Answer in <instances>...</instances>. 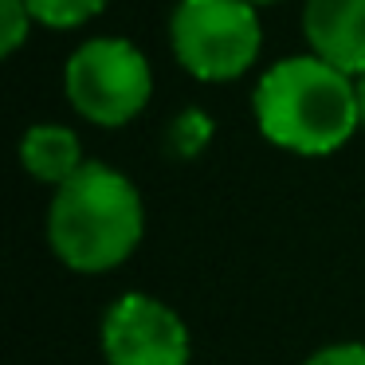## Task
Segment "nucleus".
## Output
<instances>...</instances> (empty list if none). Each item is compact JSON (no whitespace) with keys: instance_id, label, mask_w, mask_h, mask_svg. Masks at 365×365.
<instances>
[{"instance_id":"obj_1","label":"nucleus","mask_w":365,"mask_h":365,"mask_svg":"<svg viewBox=\"0 0 365 365\" xmlns=\"http://www.w3.org/2000/svg\"><path fill=\"white\" fill-rule=\"evenodd\" d=\"M142 197L114 165L87 161L51 197L48 244L56 259L79 275H103L126 263L142 244Z\"/></svg>"},{"instance_id":"obj_2","label":"nucleus","mask_w":365,"mask_h":365,"mask_svg":"<svg viewBox=\"0 0 365 365\" xmlns=\"http://www.w3.org/2000/svg\"><path fill=\"white\" fill-rule=\"evenodd\" d=\"M255 122L271 145L299 158H326L361 130L357 87L318 56H291L255 83Z\"/></svg>"},{"instance_id":"obj_3","label":"nucleus","mask_w":365,"mask_h":365,"mask_svg":"<svg viewBox=\"0 0 365 365\" xmlns=\"http://www.w3.org/2000/svg\"><path fill=\"white\" fill-rule=\"evenodd\" d=\"M173 59L200 83H232L259 59L263 28L247 0H177L169 16Z\"/></svg>"},{"instance_id":"obj_4","label":"nucleus","mask_w":365,"mask_h":365,"mask_svg":"<svg viewBox=\"0 0 365 365\" xmlns=\"http://www.w3.org/2000/svg\"><path fill=\"white\" fill-rule=\"evenodd\" d=\"M63 91L75 114L95 126H126L145 110L153 95V75L145 56L130 40L98 36L71 51L63 67Z\"/></svg>"},{"instance_id":"obj_5","label":"nucleus","mask_w":365,"mask_h":365,"mask_svg":"<svg viewBox=\"0 0 365 365\" xmlns=\"http://www.w3.org/2000/svg\"><path fill=\"white\" fill-rule=\"evenodd\" d=\"M106 365H189V326L173 307L142 291L110 302L103 314Z\"/></svg>"},{"instance_id":"obj_6","label":"nucleus","mask_w":365,"mask_h":365,"mask_svg":"<svg viewBox=\"0 0 365 365\" xmlns=\"http://www.w3.org/2000/svg\"><path fill=\"white\" fill-rule=\"evenodd\" d=\"M302 36L322 63L349 79L365 75V0H307Z\"/></svg>"},{"instance_id":"obj_7","label":"nucleus","mask_w":365,"mask_h":365,"mask_svg":"<svg viewBox=\"0 0 365 365\" xmlns=\"http://www.w3.org/2000/svg\"><path fill=\"white\" fill-rule=\"evenodd\" d=\"M20 165H24L28 177L59 189L87 161H83V145L75 138V130L56 126V122H40V126L24 130V138H20Z\"/></svg>"},{"instance_id":"obj_8","label":"nucleus","mask_w":365,"mask_h":365,"mask_svg":"<svg viewBox=\"0 0 365 365\" xmlns=\"http://www.w3.org/2000/svg\"><path fill=\"white\" fill-rule=\"evenodd\" d=\"M36 24L56 28V32H71L83 28L87 20H95L110 0H24Z\"/></svg>"},{"instance_id":"obj_9","label":"nucleus","mask_w":365,"mask_h":365,"mask_svg":"<svg viewBox=\"0 0 365 365\" xmlns=\"http://www.w3.org/2000/svg\"><path fill=\"white\" fill-rule=\"evenodd\" d=\"M208 138H212V122L200 110H181L173 118V126H169V153H177V158H197L208 145Z\"/></svg>"},{"instance_id":"obj_10","label":"nucleus","mask_w":365,"mask_h":365,"mask_svg":"<svg viewBox=\"0 0 365 365\" xmlns=\"http://www.w3.org/2000/svg\"><path fill=\"white\" fill-rule=\"evenodd\" d=\"M0 24H4V56H16L36 20L24 0H0Z\"/></svg>"},{"instance_id":"obj_11","label":"nucleus","mask_w":365,"mask_h":365,"mask_svg":"<svg viewBox=\"0 0 365 365\" xmlns=\"http://www.w3.org/2000/svg\"><path fill=\"white\" fill-rule=\"evenodd\" d=\"M302 365H365V346L361 341H338V346L310 354Z\"/></svg>"},{"instance_id":"obj_12","label":"nucleus","mask_w":365,"mask_h":365,"mask_svg":"<svg viewBox=\"0 0 365 365\" xmlns=\"http://www.w3.org/2000/svg\"><path fill=\"white\" fill-rule=\"evenodd\" d=\"M354 87H357V122H361V130H365V75L354 79Z\"/></svg>"},{"instance_id":"obj_13","label":"nucleus","mask_w":365,"mask_h":365,"mask_svg":"<svg viewBox=\"0 0 365 365\" xmlns=\"http://www.w3.org/2000/svg\"><path fill=\"white\" fill-rule=\"evenodd\" d=\"M247 4H255V9H259V4H275V0H247Z\"/></svg>"}]
</instances>
